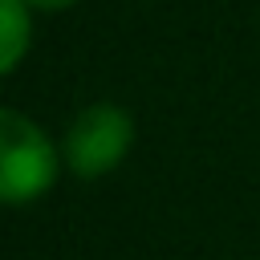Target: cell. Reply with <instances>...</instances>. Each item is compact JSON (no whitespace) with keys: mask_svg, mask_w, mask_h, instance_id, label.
Masks as SVG:
<instances>
[{"mask_svg":"<svg viewBox=\"0 0 260 260\" xmlns=\"http://www.w3.org/2000/svg\"><path fill=\"white\" fill-rule=\"evenodd\" d=\"M130 146H134L130 110H122L114 102H93L69 122L61 154H65V167L77 179H102L114 167H122Z\"/></svg>","mask_w":260,"mask_h":260,"instance_id":"obj_2","label":"cell"},{"mask_svg":"<svg viewBox=\"0 0 260 260\" xmlns=\"http://www.w3.org/2000/svg\"><path fill=\"white\" fill-rule=\"evenodd\" d=\"M37 12H61V8H73L77 0H28Z\"/></svg>","mask_w":260,"mask_h":260,"instance_id":"obj_4","label":"cell"},{"mask_svg":"<svg viewBox=\"0 0 260 260\" xmlns=\"http://www.w3.org/2000/svg\"><path fill=\"white\" fill-rule=\"evenodd\" d=\"M65 154L57 142L20 110H0V199L20 207L41 199L57 175Z\"/></svg>","mask_w":260,"mask_h":260,"instance_id":"obj_1","label":"cell"},{"mask_svg":"<svg viewBox=\"0 0 260 260\" xmlns=\"http://www.w3.org/2000/svg\"><path fill=\"white\" fill-rule=\"evenodd\" d=\"M32 4L28 0H0V73H12L32 45Z\"/></svg>","mask_w":260,"mask_h":260,"instance_id":"obj_3","label":"cell"}]
</instances>
